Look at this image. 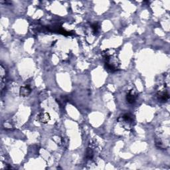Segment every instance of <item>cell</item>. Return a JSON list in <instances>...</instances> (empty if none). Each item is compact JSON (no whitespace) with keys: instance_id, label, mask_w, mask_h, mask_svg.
I'll return each mask as SVG.
<instances>
[{"instance_id":"cell-1","label":"cell","mask_w":170,"mask_h":170,"mask_svg":"<svg viewBox=\"0 0 170 170\" xmlns=\"http://www.w3.org/2000/svg\"><path fill=\"white\" fill-rule=\"evenodd\" d=\"M102 57L105 61L106 68L110 72H116L119 70L120 60L116 50L113 49L105 50L102 52Z\"/></svg>"},{"instance_id":"cell-3","label":"cell","mask_w":170,"mask_h":170,"mask_svg":"<svg viewBox=\"0 0 170 170\" xmlns=\"http://www.w3.org/2000/svg\"><path fill=\"white\" fill-rule=\"evenodd\" d=\"M37 118H38L39 121L41 122V123H43V124L47 123V122L50 120V119H51L49 114L47 112H41L39 114L38 116H37Z\"/></svg>"},{"instance_id":"cell-2","label":"cell","mask_w":170,"mask_h":170,"mask_svg":"<svg viewBox=\"0 0 170 170\" xmlns=\"http://www.w3.org/2000/svg\"><path fill=\"white\" fill-rule=\"evenodd\" d=\"M157 96L158 98V100H160V102H166L169 98V94L168 93V91H167L165 89V87H163V88L160 87V88L158 90Z\"/></svg>"},{"instance_id":"cell-5","label":"cell","mask_w":170,"mask_h":170,"mask_svg":"<svg viewBox=\"0 0 170 170\" xmlns=\"http://www.w3.org/2000/svg\"><path fill=\"white\" fill-rule=\"evenodd\" d=\"M31 89L29 86H23L20 88V95L22 96H27L31 93Z\"/></svg>"},{"instance_id":"cell-6","label":"cell","mask_w":170,"mask_h":170,"mask_svg":"<svg viewBox=\"0 0 170 170\" xmlns=\"http://www.w3.org/2000/svg\"><path fill=\"white\" fill-rule=\"evenodd\" d=\"M94 155V153L93 150L91 148H88L86 150V158L88 160H92V158H93Z\"/></svg>"},{"instance_id":"cell-7","label":"cell","mask_w":170,"mask_h":170,"mask_svg":"<svg viewBox=\"0 0 170 170\" xmlns=\"http://www.w3.org/2000/svg\"><path fill=\"white\" fill-rule=\"evenodd\" d=\"M91 28L92 29H93V32L94 33V34H96V33L98 31L99 26L97 23H94L91 26Z\"/></svg>"},{"instance_id":"cell-4","label":"cell","mask_w":170,"mask_h":170,"mask_svg":"<svg viewBox=\"0 0 170 170\" xmlns=\"http://www.w3.org/2000/svg\"><path fill=\"white\" fill-rule=\"evenodd\" d=\"M126 100L128 103L130 104H133L134 103L137 98V96H136V94L132 90H130L126 94Z\"/></svg>"}]
</instances>
